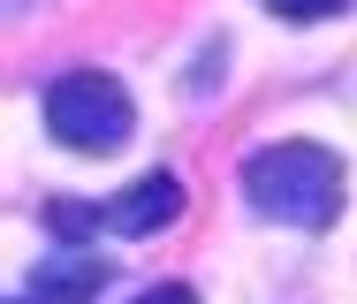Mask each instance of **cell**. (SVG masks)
Here are the masks:
<instances>
[{
    "instance_id": "6da1fadb",
    "label": "cell",
    "mask_w": 357,
    "mask_h": 304,
    "mask_svg": "<svg viewBox=\"0 0 357 304\" xmlns=\"http://www.w3.org/2000/svg\"><path fill=\"white\" fill-rule=\"evenodd\" d=\"M243 198L289 228H335L342 213V160L312 137H282L243 160Z\"/></svg>"
},
{
    "instance_id": "8992f818",
    "label": "cell",
    "mask_w": 357,
    "mask_h": 304,
    "mask_svg": "<svg viewBox=\"0 0 357 304\" xmlns=\"http://www.w3.org/2000/svg\"><path fill=\"white\" fill-rule=\"evenodd\" d=\"M266 8H274L282 23H319V15H342L350 0H266Z\"/></svg>"
},
{
    "instance_id": "7a4b0ae2",
    "label": "cell",
    "mask_w": 357,
    "mask_h": 304,
    "mask_svg": "<svg viewBox=\"0 0 357 304\" xmlns=\"http://www.w3.org/2000/svg\"><path fill=\"white\" fill-rule=\"evenodd\" d=\"M137 107L107 69H69L61 84H46V137L69 152H114L130 145Z\"/></svg>"
},
{
    "instance_id": "52a82bcc",
    "label": "cell",
    "mask_w": 357,
    "mask_h": 304,
    "mask_svg": "<svg viewBox=\"0 0 357 304\" xmlns=\"http://www.w3.org/2000/svg\"><path fill=\"white\" fill-rule=\"evenodd\" d=\"M137 304H198V289H190V282H152Z\"/></svg>"
},
{
    "instance_id": "3957f363",
    "label": "cell",
    "mask_w": 357,
    "mask_h": 304,
    "mask_svg": "<svg viewBox=\"0 0 357 304\" xmlns=\"http://www.w3.org/2000/svg\"><path fill=\"white\" fill-rule=\"evenodd\" d=\"M175 221H183V183L175 175H137L130 190L107 198V228L114 236H160Z\"/></svg>"
},
{
    "instance_id": "5b68a950",
    "label": "cell",
    "mask_w": 357,
    "mask_h": 304,
    "mask_svg": "<svg viewBox=\"0 0 357 304\" xmlns=\"http://www.w3.org/2000/svg\"><path fill=\"white\" fill-rule=\"evenodd\" d=\"M46 228H54L61 243H84V236H99V228H107V206H76V198H46Z\"/></svg>"
},
{
    "instance_id": "ba28073f",
    "label": "cell",
    "mask_w": 357,
    "mask_h": 304,
    "mask_svg": "<svg viewBox=\"0 0 357 304\" xmlns=\"http://www.w3.org/2000/svg\"><path fill=\"white\" fill-rule=\"evenodd\" d=\"M15 304H38V297H15Z\"/></svg>"
},
{
    "instance_id": "277c9868",
    "label": "cell",
    "mask_w": 357,
    "mask_h": 304,
    "mask_svg": "<svg viewBox=\"0 0 357 304\" xmlns=\"http://www.w3.org/2000/svg\"><path fill=\"white\" fill-rule=\"evenodd\" d=\"M107 274H114L107 259H84V251L69 243L61 259H46V266H38L31 297H38V304H99V289H107Z\"/></svg>"
}]
</instances>
